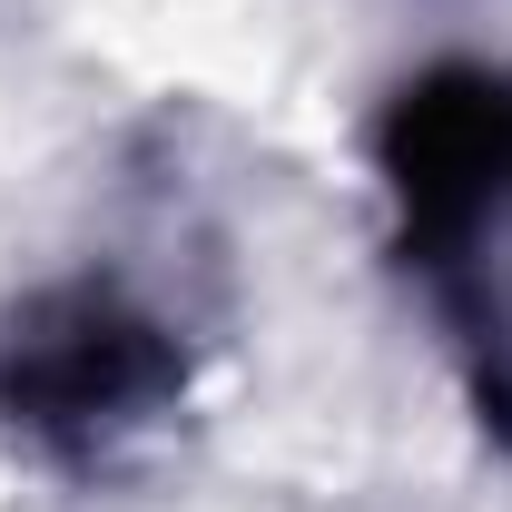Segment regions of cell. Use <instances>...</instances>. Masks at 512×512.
<instances>
[{"mask_svg":"<svg viewBox=\"0 0 512 512\" xmlns=\"http://www.w3.org/2000/svg\"><path fill=\"white\" fill-rule=\"evenodd\" d=\"M188 404V345L148 296L109 276L40 286L0 335V424L69 473L119 463Z\"/></svg>","mask_w":512,"mask_h":512,"instance_id":"obj_2","label":"cell"},{"mask_svg":"<svg viewBox=\"0 0 512 512\" xmlns=\"http://www.w3.org/2000/svg\"><path fill=\"white\" fill-rule=\"evenodd\" d=\"M375 207L483 434L512 444V60H434L375 109Z\"/></svg>","mask_w":512,"mask_h":512,"instance_id":"obj_1","label":"cell"}]
</instances>
